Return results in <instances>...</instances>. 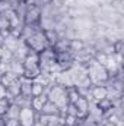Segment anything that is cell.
Returning <instances> with one entry per match:
<instances>
[{"label": "cell", "instance_id": "cell-2", "mask_svg": "<svg viewBox=\"0 0 124 126\" xmlns=\"http://www.w3.org/2000/svg\"><path fill=\"white\" fill-rule=\"evenodd\" d=\"M24 27L28 28H41V19H42V9L38 3L29 1L24 4V12L21 15Z\"/></svg>", "mask_w": 124, "mask_h": 126}, {"label": "cell", "instance_id": "cell-13", "mask_svg": "<svg viewBox=\"0 0 124 126\" xmlns=\"http://www.w3.org/2000/svg\"><path fill=\"white\" fill-rule=\"evenodd\" d=\"M66 95H67V104H74L82 94L76 85H70V87H66Z\"/></svg>", "mask_w": 124, "mask_h": 126}, {"label": "cell", "instance_id": "cell-26", "mask_svg": "<svg viewBox=\"0 0 124 126\" xmlns=\"http://www.w3.org/2000/svg\"><path fill=\"white\" fill-rule=\"evenodd\" d=\"M101 126H120V125H115V123H110V122H104Z\"/></svg>", "mask_w": 124, "mask_h": 126}, {"label": "cell", "instance_id": "cell-16", "mask_svg": "<svg viewBox=\"0 0 124 126\" xmlns=\"http://www.w3.org/2000/svg\"><path fill=\"white\" fill-rule=\"evenodd\" d=\"M31 82L32 81H28L21 76V97H24L26 100L31 98Z\"/></svg>", "mask_w": 124, "mask_h": 126}, {"label": "cell", "instance_id": "cell-12", "mask_svg": "<svg viewBox=\"0 0 124 126\" xmlns=\"http://www.w3.org/2000/svg\"><path fill=\"white\" fill-rule=\"evenodd\" d=\"M44 32V37H45V40H47V44L50 46V47H53L59 40H60V32L57 31L56 28H48V30H42Z\"/></svg>", "mask_w": 124, "mask_h": 126}, {"label": "cell", "instance_id": "cell-8", "mask_svg": "<svg viewBox=\"0 0 124 126\" xmlns=\"http://www.w3.org/2000/svg\"><path fill=\"white\" fill-rule=\"evenodd\" d=\"M19 79H21V76H19V75H16V73H13V72H12V70H9V69H6V70L0 72V84H1V85H4L6 88H9L10 85L16 84Z\"/></svg>", "mask_w": 124, "mask_h": 126}, {"label": "cell", "instance_id": "cell-11", "mask_svg": "<svg viewBox=\"0 0 124 126\" xmlns=\"http://www.w3.org/2000/svg\"><path fill=\"white\" fill-rule=\"evenodd\" d=\"M86 48V43L82 40V38H77V37H73V38H69V50L73 53V54H77L80 53L82 50Z\"/></svg>", "mask_w": 124, "mask_h": 126}, {"label": "cell", "instance_id": "cell-17", "mask_svg": "<svg viewBox=\"0 0 124 126\" xmlns=\"http://www.w3.org/2000/svg\"><path fill=\"white\" fill-rule=\"evenodd\" d=\"M54 53H64V51H70L69 50V38H62L51 47Z\"/></svg>", "mask_w": 124, "mask_h": 126}, {"label": "cell", "instance_id": "cell-25", "mask_svg": "<svg viewBox=\"0 0 124 126\" xmlns=\"http://www.w3.org/2000/svg\"><path fill=\"white\" fill-rule=\"evenodd\" d=\"M3 51H4V48H3V46H0V64H1V59H3Z\"/></svg>", "mask_w": 124, "mask_h": 126}, {"label": "cell", "instance_id": "cell-10", "mask_svg": "<svg viewBox=\"0 0 124 126\" xmlns=\"http://www.w3.org/2000/svg\"><path fill=\"white\" fill-rule=\"evenodd\" d=\"M47 100H48L47 93L42 94V95H38V97H31V98H29V106H31V109L35 113H39V111L42 110L44 104L47 103Z\"/></svg>", "mask_w": 124, "mask_h": 126}, {"label": "cell", "instance_id": "cell-15", "mask_svg": "<svg viewBox=\"0 0 124 126\" xmlns=\"http://www.w3.org/2000/svg\"><path fill=\"white\" fill-rule=\"evenodd\" d=\"M39 113H42V114H57V116H60V107H59L56 103H53L51 100H47V103L44 104V107H42V110H41Z\"/></svg>", "mask_w": 124, "mask_h": 126}, {"label": "cell", "instance_id": "cell-1", "mask_svg": "<svg viewBox=\"0 0 124 126\" xmlns=\"http://www.w3.org/2000/svg\"><path fill=\"white\" fill-rule=\"evenodd\" d=\"M22 67H24V72H22V78L28 79V81H35L41 76V67H39V56L38 53H34V51H26V54L24 56L22 59Z\"/></svg>", "mask_w": 124, "mask_h": 126}, {"label": "cell", "instance_id": "cell-28", "mask_svg": "<svg viewBox=\"0 0 124 126\" xmlns=\"http://www.w3.org/2000/svg\"><path fill=\"white\" fill-rule=\"evenodd\" d=\"M32 126H44V125H42V123H39V122L37 120V122H35V123H34V125H32Z\"/></svg>", "mask_w": 124, "mask_h": 126}, {"label": "cell", "instance_id": "cell-19", "mask_svg": "<svg viewBox=\"0 0 124 126\" xmlns=\"http://www.w3.org/2000/svg\"><path fill=\"white\" fill-rule=\"evenodd\" d=\"M19 109H21V106H19V104H16L15 101H12V103H10V106H9L7 114H6L4 117H6V119H18Z\"/></svg>", "mask_w": 124, "mask_h": 126}, {"label": "cell", "instance_id": "cell-20", "mask_svg": "<svg viewBox=\"0 0 124 126\" xmlns=\"http://www.w3.org/2000/svg\"><path fill=\"white\" fill-rule=\"evenodd\" d=\"M112 44V50H114V56H121L123 54V50H124V41L121 38L115 40L111 43Z\"/></svg>", "mask_w": 124, "mask_h": 126}, {"label": "cell", "instance_id": "cell-18", "mask_svg": "<svg viewBox=\"0 0 124 126\" xmlns=\"http://www.w3.org/2000/svg\"><path fill=\"white\" fill-rule=\"evenodd\" d=\"M10 22H9V19L0 12V34H3L4 37H7L9 35V31H10Z\"/></svg>", "mask_w": 124, "mask_h": 126}, {"label": "cell", "instance_id": "cell-22", "mask_svg": "<svg viewBox=\"0 0 124 126\" xmlns=\"http://www.w3.org/2000/svg\"><path fill=\"white\" fill-rule=\"evenodd\" d=\"M76 122H77V117L74 114H70V113H66L62 117V123L66 126H74Z\"/></svg>", "mask_w": 124, "mask_h": 126}, {"label": "cell", "instance_id": "cell-29", "mask_svg": "<svg viewBox=\"0 0 124 126\" xmlns=\"http://www.w3.org/2000/svg\"><path fill=\"white\" fill-rule=\"evenodd\" d=\"M29 1H31V0H21L22 4H26V3H29Z\"/></svg>", "mask_w": 124, "mask_h": 126}, {"label": "cell", "instance_id": "cell-9", "mask_svg": "<svg viewBox=\"0 0 124 126\" xmlns=\"http://www.w3.org/2000/svg\"><path fill=\"white\" fill-rule=\"evenodd\" d=\"M95 104H96V110H99V111H101L102 117H104L107 113H110V111L115 110V104H114V101H112L110 97H107V98H102V100L96 101Z\"/></svg>", "mask_w": 124, "mask_h": 126}, {"label": "cell", "instance_id": "cell-4", "mask_svg": "<svg viewBox=\"0 0 124 126\" xmlns=\"http://www.w3.org/2000/svg\"><path fill=\"white\" fill-rule=\"evenodd\" d=\"M74 107V111H76V117L80 119V120H86L89 117V113H91V103H89V98L86 95H80L77 98V101L73 104Z\"/></svg>", "mask_w": 124, "mask_h": 126}, {"label": "cell", "instance_id": "cell-5", "mask_svg": "<svg viewBox=\"0 0 124 126\" xmlns=\"http://www.w3.org/2000/svg\"><path fill=\"white\" fill-rule=\"evenodd\" d=\"M37 114H38V113H35V111L32 110L29 104L21 106L19 114H18V122L22 126H32L37 122Z\"/></svg>", "mask_w": 124, "mask_h": 126}, {"label": "cell", "instance_id": "cell-3", "mask_svg": "<svg viewBox=\"0 0 124 126\" xmlns=\"http://www.w3.org/2000/svg\"><path fill=\"white\" fill-rule=\"evenodd\" d=\"M24 46L29 50V51H34V53H41L44 51L47 47H50L47 44V40L44 37V32L41 28L38 30H32L29 34L24 35Z\"/></svg>", "mask_w": 124, "mask_h": 126}, {"label": "cell", "instance_id": "cell-27", "mask_svg": "<svg viewBox=\"0 0 124 126\" xmlns=\"http://www.w3.org/2000/svg\"><path fill=\"white\" fill-rule=\"evenodd\" d=\"M0 126H6V117H0Z\"/></svg>", "mask_w": 124, "mask_h": 126}, {"label": "cell", "instance_id": "cell-31", "mask_svg": "<svg viewBox=\"0 0 124 126\" xmlns=\"http://www.w3.org/2000/svg\"><path fill=\"white\" fill-rule=\"evenodd\" d=\"M60 126H66V125H63V123H62V125H60Z\"/></svg>", "mask_w": 124, "mask_h": 126}, {"label": "cell", "instance_id": "cell-21", "mask_svg": "<svg viewBox=\"0 0 124 126\" xmlns=\"http://www.w3.org/2000/svg\"><path fill=\"white\" fill-rule=\"evenodd\" d=\"M10 103H12L10 98H0V117H4L7 114Z\"/></svg>", "mask_w": 124, "mask_h": 126}, {"label": "cell", "instance_id": "cell-24", "mask_svg": "<svg viewBox=\"0 0 124 126\" xmlns=\"http://www.w3.org/2000/svg\"><path fill=\"white\" fill-rule=\"evenodd\" d=\"M18 123V119H6V126H16Z\"/></svg>", "mask_w": 124, "mask_h": 126}, {"label": "cell", "instance_id": "cell-7", "mask_svg": "<svg viewBox=\"0 0 124 126\" xmlns=\"http://www.w3.org/2000/svg\"><path fill=\"white\" fill-rule=\"evenodd\" d=\"M37 120L44 126H59L62 125V117L57 114H42L38 113L37 114Z\"/></svg>", "mask_w": 124, "mask_h": 126}, {"label": "cell", "instance_id": "cell-14", "mask_svg": "<svg viewBox=\"0 0 124 126\" xmlns=\"http://www.w3.org/2000/svg\"><path fill=\"white\" fill-rule=\"evenodd\" d=\"M45 90H47V87L39 79H35L31 82V97H38V95L45 94Z\"/></svg>", "mask_w": 124, "mask_h": 126}, {"label": "cell", "instance_id": "cell-6", "mask_svg": "<svg viewBox=\"0 0 124 126\" xmlns=\"http://www.w3.org/2000/svg\"><path fill=\"white\" fill-rule=\"evenodd\" d=\"M89 94H91V98L96 103V101H99L102 98L110 97V91H108V87L105 84H95V85L91 87Z\"/></svg>", "mask_w": 124, "mask_h": 126}, {"label": "cell", "instance_id": "cell-23", "mask_svg": "<svg viewBox=\"0 0 124 126\" xmlns=\"http://www.w3.org/2000/svg\"><path fill=\"white\" fill-rule=\"evenodd\" d=\"M0 98H9V94H7V88L4 85L0 84Z\"/></svg>", "mask_w": 124, "mask_h": 126}, {"label": "cell", "instance_id": "cell-30", "mask_svg": "<svg viewBox=\"0 0 124 126\" xmlns=\"http://www.w3.org/2000/svg\"><path fill=\"white\" fill-rule=\"evenodd\" d=\"M16 126H22V125H21V123H18V125H16Z\"/></svg>", "mask_w": 124, "mask_h": 126}]
</instances>
